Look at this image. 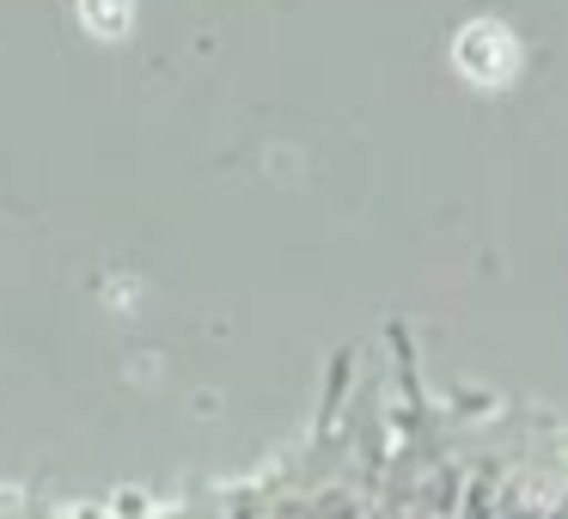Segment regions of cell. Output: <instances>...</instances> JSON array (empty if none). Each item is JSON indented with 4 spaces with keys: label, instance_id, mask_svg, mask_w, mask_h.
I'll list each match as a JSON object with an SVG mask.
<instances>
[{
    "label": "cell",
    "instance_id": "6da1fadb",
    "mask_svg": "<svg viewBox=\"0 0 568 519\" xmlns=\"http://www.w3.org/2000/svg\"><path fill=\"white\" fill-rule=\"evenodd\" d=\"M453 62H458V74L477 80V86H501V80H514V68H519V43H514V31H507V26L477 19V26L458 31Z\"/></svg>",
    "mask_w": 568,
    "mask_h": 519
},
{
    "label": "cell",
    "instance_id": "7a4b0ae2",
    "mask_svg": "<svg viewBox=\"0 0 568 519\" xmlns=\"http://www.w3.org/2000/svg\"><path fill=\"white\" fill-rule=\"evenodd\" d=\"M80 19H87V31H99V38H123L129 19H135V0H80Z\"/></svg>",
    "mask_w": 568,
    "mask_h": 519
}]
</instances>
